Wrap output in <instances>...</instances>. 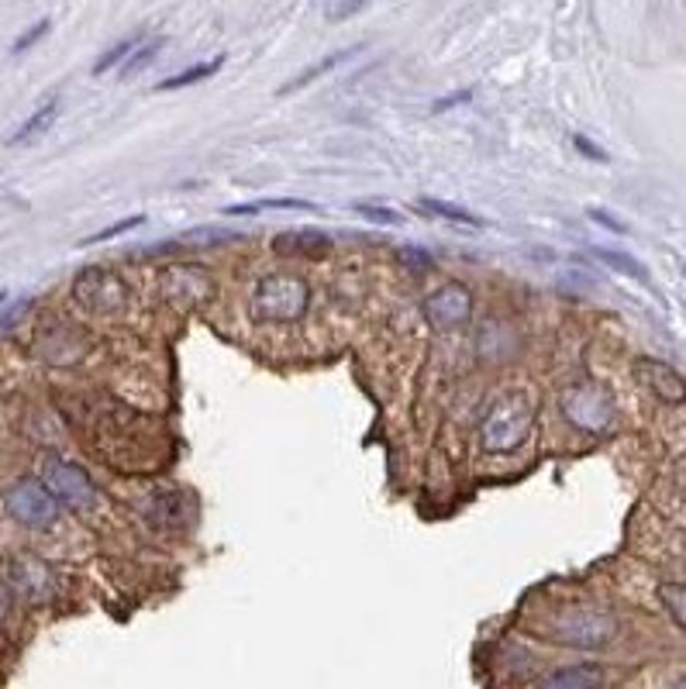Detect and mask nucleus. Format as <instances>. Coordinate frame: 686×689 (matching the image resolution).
<instances>
[{
  "label": "nucleus",
  "instance_id": "9",
  "mask_svg": "<svg viewBox=\"0 0 686 689\" xmlns=\"http://www.w3.org/2000/svg\"><path fill=\"white\" fill-rule=\"evenodd\" d=\"M472 300H477V297H472V290L466 287V283L448 279L445 287L428 294V300H424V307H421V314L435 331H453V328L469 324Z\"/></svg>",
  "mask_w": 686,
  "mask_h": 689
},
{
  "label": "nucleus",
  "instance_id": "23",
  "mask_svg": "<svg viewBox=\"0 0 686 689\" xmlns=\"http://www.w3.org/2000/svg\"><path fill=\"white\" fill-rule=\"evenodd\" d=\"M138 225H146V214H132V218H125V221H114V225H107V228H101V231H93V234H87V239H83L80 245H101V242H111V239H117V234H128V231L138 228Z\"/></svg>",
  "mask_w": 686,
  "mask_h": 689
},
{
  "label": "nucleus",
  "instance_id": "2",
  "mask_svg": "<svg viewBox=\"0 0 686 689\" xmlns=\"http://www.w3.org/2000/svg\"><path fill=\"white\" fill-rule=\"evenodd\" d=\"M311 303V287L300 276L270 273L255 283L252 290V318L263 324H294L307 314Z\"/></svg>",
  "mask_w": 686,
  "mask_h": 689
},
{
  "label": "nucleus",
  "instance_id": "34",
  "mask_svg": "<svg viewBox=\"0 0 686 689\" xmlns=\"http://www.w3.org/2000/svg\"><path fill=\"white\" fill-rule=\"evenodd\" d=\"M8 613H11V589L0 583V624L8 621Z\"/></svg>",
  "mask_w": 686,
  "mask_h": 689
},
{
  "label": "nucleus",
  "instance_id": "14",
  "mask_svg": "<svg viewBox=\"0 0 686 689\" xmlns=\"http://www.w3.org/2000/svg\"><path fill=\"white\" fill-rule=\"evenodd\" d=\"M604 686V669L594 662L570 665V669H559L549 679H541L538 689H601Z\"/></svg>",
  "mask_w": 686,
  "mask_h": 689
},
{
  "label": "nucleus",
  "instance_id": "6",
  "mask_svg": "<svg viewBox=\"0 0 686 689\" xmlns=\"http://www.w3.org/2000/svg\"><path fill=\"white\" fill-rule=\"evenodd\" d=\"M4 507L8 514L18 520V525L25 528H53L59 520V501L49 493V486H45L42 480H21L8 490L4 496Z\"/></svg>",
  "mask_w": 686,
  "mask_h": 689
},
{
  "label": "nucleus",
  "instance_id": "19",
  "mask_svg": "<svg viewBox=\"0 0 686 689\" xmlns=\"http://www.w3.org/2000/svg\"><path fill=\"white\" fill-rule=\"evenodd\" d=\"M259 210H318V204H311V200H290V197H266V200L231 204V207H225V218H242V214H259Z\"/></svg>",
  "mask_w": 686,
  "mask_h": 689
},
{
  "label": "nucleus",
  "instance_id": "36",
  "mask_svg": "<svg viewBox=\"0 0 686 689\" xmlns=\"http://www.w3.org/2000/svg\"><path fill=\"white\" fill-rule=\"evenodd\" d=\"M670 689H686V676H683V679H676V682H673Z\"/></svg>",
  "mask_w": 686,
  "mask_h": 689
},
{
  "label": "nucleus",
  "instance_id": "30",
  "mask_svg": "<svg viewBox=\"0 0 686 689\" xmlns=\"http://www.w3.org/2000/svg\"><path fill=\"white\" fill-rule=\"evenodd\" d=\"M573 146H576V152H583L586 159H594V162H607V152L597 146V141H590L586 135H573Z\"/></svg>",
  "mask_w": 686,
  "mask_h": 689
},
{
  "label": "nucleus",
  "instance_id": "24",
  "mask_svg": "<svg viewBox=\"0 0 686 689\" xmlns=\"http://www.w3.org/2000/svg\"><path fill=\"white\" fill-rule=\"evenodd\" d=\"M242 234L239 231H225V228H197L186 234V242H197L201 249H210V245H225V242H239Z\"/></svg>",
  "mask_w": 686,
  "mask_h": 689
},
{
  "label": "nucleus",
  "instance_id": "12",
  "mask_svg": "<svg viewBox=\"0 0 686 689\" xmlns=\"http://www.w3.org/2000/svg\"><path fill=\"white\" fill-rule=\"evenodd\" d=\"M11 583L18 586L21 597H28L32 604H45L56 593V576L49 565H42L35 559H25V562H14L11 569Z\"/></svg>",
  "mask_w": 686,
  "mask_h": 689
},
{
  "label": "nucleus",
  "instance_id": "4",
  "mask_svg": "<svg viewBox=\"0 0 686 689\" xmlns=\"http://www.w3.org/2000/svg\"><path fill=\"white\" fill-rule=\"evenodd\" d=\"M562 414L586 435H604L614 424V397L601 383H573L559 393Z\"/></svg>",
  "mask_w": 686,
  "mask_h": 689
},
{
  "label": "nucleus",
  "instance_id": "20",
  "mask_svg": "<svg viewBox=\"0 0 686 689\" xmlns=\"http://www.w3.org/2000/svg\"><path fill=\"white\" fill-rule=\"evenodd\" d=\"M594 255L601 259L604 266H610L614 273H621L628 279H638V283H649V269L638 263V259H631L628 252H618V249H594Z\"/></svg>",
  "mask_w": 686,
  "mask_h": 689
},
{
  "label": "nucleus",
  "instance_id": "27",
  "mask_svg": "<svg viewBox=\"0 0 686 689\" xmlns=\"http://www.w3.org/2000/svg\"><path fill=\"white\" fill-rule=\"evenodd\" d=\"M352 210L363 214L366 221L373 225H404V218L393 210V207H376V204H352Z\"/></svg>",
  "mask_w": 686,
  "mask_h": 689
},
{
  "label": "nucleus",
  "instance_id": "37",
  "mask_svg": "<svg viewBox=\"0 0 686 689\" xmlns=\"http://www.w3.org/2000/svg\"><path fill=\"white\" fill-rule=\"evenodd\" d=\"M0 300H8V290H0Z\"/></svg>",
  "mask_w": 686,
  "mask_h": 689
},
{
  "label": "nucleus",
  "instance_id": "10",
  "mask_svg": "<svg viewBox=\"0 0 686 689\" xmlns=\"http://www.w3.org/2000/svg\"><path fill=\"white\" fill-rule=\"evenodd\" d=\"M634 376H638V383H642L649 393H655L662 403H670V407H683L686 403V379L662 359H652V355L634 359Z\"/></svg>",
  "mask_w": 686,
  "mask_h": 689
},
{
  "label": "nucleus",
  "instance_id": "33",
  "mask_svg": "<svg viewBox=\"0 0 686 689\" xmlns=\"http://www.w3.org/2000/svg\"><path fill=\"white\" fill-rule=\"evenodd\" d=\"M356 11H363V4H328L324 8L328 18H342V14H356Z\"/></svg>",
  "mask_w": 686,
  "mask_h": 689
},
{
  "label": "nucleus",
  "instance_id": "7",
  "mask_svg": "<svg viewBox=\"0 0 686 689\" xmlns=\"http://www.w3.org/2000/svg\"><path fill=\"white\" fill-rule=\"evenodd\" d=\"M42 483L49 486V493L59 504L73 507V510H90L98 504V486L87 476V469H80L77 462H66L49 456L42 466Z\"/></svg>",
  "mask_w": 686,
  "mask_h": 689
},
{
  "label": "nucleus",
  "instance_id": "15",
  "mask_svg": "<svg viewBox=\"0 0 686 689\" xmlns=\"http://www.w3.org/2000/svg\"><path fill=\"white\" fill-rule=\"evenodd\" d=\"M359 53H363V45H348V49H339V53H331V56L318 59L315 66L300 69V73H297L290 83H283V87H279V93H294V90H300V87H307V83H315L318 77L331 73V69H339V66H342V62H348V59H356Z\"/></svg>",
  "mask_w": 686,
  "mask_h": 689
},
{
  "label": "nucleus",
  "instance_id": "11",
  "mask_svg": "<svg viewBox=\"0 0 686 689\" xmlns=\"http://www.w3.org/2000/svg\"><path fill=\"white\" fill-rule=\"evenodd\" d=\"M38 359L53 363V366H73L83 359V342L69 324H45V331L35 342Z\"/></svg>",
  "mask_w": 686,
  "mask_h": 689
},
{
  "label": "nucleus",
  "instance_id": "22",
  "mask_svg": "<svg viewBox=\"0 0 686 689\" xmlns=\"http://www.w3.org/2000/svg\"><path fill=\"white\" fill-rule=\"evenodd\" d=\"M138 45H141V38H125V42H117L114 49H107L98 62H93V77H104L107 69H114L117 62H128Z\"/></svg>",
  "mask_w": 686,
  "mask_h": 689
},
{
  "label": "nucleus",
  "instance_id": "13",
  "mask_svg": "<svg viewBox=\"0 0 686 689\" xmlns=\"http://www.w3.org/2000/svg\"><path fill=\"white\" fill-rule=\"evenodd\" d=\"M273 249L279 255H294V259H321V255H328L331 239L324 231H315V228H297V231L276 234Z\"/></svg>",
  "mask_w": 686,
  "mask_h": 689
},
{
  "label": "nucleus",
  "instance_id": "1",
  "mask_svg": "<svg viewBox=\"0 0 686 689\" xmlns=\"http://www.w3.org/2000/svg\"><path fill=\"white\" fill-rule=\"evenodd\" d=\"M531 421H535V400L528 390H507L493 400V407L487 411L480 424V445L490 456H507L525 445L531 435Z\"/></svg>",
  "mask_w": 686,
  "mask_h": 689
},
{
  "label": "nucleus",
  "instance_id": "26",
  "mask_svg": "<svg viewBox=\"0 0 686 689\" xmlns=\"http://www.w3.org/2000/svg\"><path fill=\"white\" fill-rule=\"evenodd\" d=\"M49 28H53V21L49 18H42V21H35V25L28 28V32H21L18 38H14V45H11V56H21V53H28L35 42H42L45 35H49Z\"/></svg>",
  "mask_w": 686,
  "mask_h": 689
},
{
  "label": "nucleus",
  "instance_id": "35",
  "mask_svg": "<svg viewBox=\"0 0 686 689\" xmlns=\"http://www.w3.org/2000/svg\"><path fill=\"white\" fill-rule=\"evenodd\" d=\"M676 490L683 493V501H686V456L676 462Z\"/></svg>",
  "mask_w": 686,
  "mask_h": 689
},
{
  "label": "nucleus",
  "instance_id": "32",
  "mask_svg": "<svg viewBox=\"0 0 686 689\" xmlns=\"http://www.w3.org/2000/svg\"><path fill=\"white\" fill-rule=\"evenodd\" d=\"M469 97H472V90L453 93V97H442V101H435V104H432V111H448V107H456V104H462V101H469Z\"/></svg>",
  "mask_w": 686,
  "mask_h": 689
},
{
  "label": "nucleus",
  "instance_id": "18",
  "mask_svg": "<svg viewBox=\"0 0 686 689\" xmlns=\"http://www.w3.org/2000/svg\"><path fill=\"white\" fill-rule=\"evenodd\" d=\"M221 66H225V56L204 59V62H197V66H191V69H183V73H176V77H170V80L156 83V90H159V93H170V90L194 87V83H201V80H207V77H215Z\"/></svg>",
  "mask_w": 686,
  "mask_h": 689
},
{
  "label": "nucleus",
  "instance_id": "8",
  "mask_svg": "<svg viewBox=\"0 0 686 689\" xmlns=\"http://www.w3.org/2000/svg\"><path fill=\"white\" fill-rule=\"evenodd\" d=\"M159 290H162V300L176 307V311H191V307H201L215 297V279H210L204 266L180 263V266H165L159 273Z\"/></svg>",
  "mask_w": 686,
  "mask_h": 689
},
{
  "label": "nucleus",
  "instance_id": "5",
  "mask_svg": "<svg viewBox=\"0 0 686 689\" xmlns=\"http://www.w3.org/2000/svg\"><path fill=\"white\" fill-rule=\"evenodd\" d=\"M73 300L83 307V311L90 314H101V318H111V314H122L125 303H128V287L122 276H114L101 266H90L83 269L77 279H73Z\"/></svg>",
  "mask_w": 686,
  "mask_h": 689
},
{
  "label": "nucleus",
  "instance_id": "28",
  "mask_svg": "<svg viewBox=\"0 0 686 689\" xmlns=\"http://www.w3.org/2000/svg\"><path fill=\"white\" fill-rule=\"evenodd\" d=\"M400 263H408L411 269H421V273L435 269V259L428 252H421V249H400Z\"/></svg>",
  "mask_w": 686,
  "mask_h": 689
},
{
  "label": "nucleus",
  "instance_id": "25",
  "mask_svg": "<svg viewBox=\"0 0 686 689\" xmlns=\"http://www.w3.org/2000/svg\"><path fill=\"white\" fill-rule=\"evenodd\" d=\"M159 49H162V38H152V42H146V45H138V49L132 53V59L125 62L122 77H135L138 69H146V66L159 56Z\"/></svg>",
  "mask_w": 686,
  "mask_h": 689
},
{
  "label": "nucleus",
  "instance_id": "31",
  "mask_svg": "<svg viewBox=\"0 0 686 689\" xmlns=\"http://www.w3.org/2000/svg\"><path fill=\"white\" fill-rule=\"evenodd\" d=\"M28 307H32V300H18L14 307H11V311H4V318H0V331H8L21 314H25L28 311Z\"/></svg>",
  "mask_w": 686,
  "mask_h": 689
},
{
  "label": "nucleus",
  "instance_id": "3",
  "mask_svg": "<svg viewBox=\"0 0 686 689\" xmlns=\"http://www.w3.org/2000/svg\"><path fill=\"white\" fill-rule=\"evenodd\" d=\"M541 634H546L549 641H556V645L594 652V648H607L610 641L618 638V621H614L607 610L576 604V607L559 610Z\"/></svg>",
  "mask_w": 686,
  "mask_h": 689
},
{
  "label": "nucleus",
  "instance_id": "17",
  "mask_svg": "<svg viewBox=\"0 0 686 689\" xmlns=\"http://www.w3.org/2000/svg\"><path fill=\"white\" fill-rule=\"evenodd\" d=\"M418 207H424L428 214H435V218H445V221H453V225H466V228H487V221L480 218V214H472L453 200H438V197H421Z\"/></svg>",
  "mask_w": 686,
  "mask_h": 689
},
{
  "label": "nucleus",
  "instance_id": "21",
  "mask_svg": "<svg viewBox=\"0 0 686 689\" xmlns=\"http://www.w3.org/2000/svg\"><path fill=\"white\" fill-rule=\"evenodd\" d=\"M659 600L670 610L673 621L686 631V583H662L659 586Z\"/></svg>",
  "mask_w": 686,
  "mask_h": 689
},
{
  "label": "nucleus",
  "instance_id": "29",
  "mask_svg": "<svg viewBox=\"0 0 686 689\" xmlns=\"http://www.w3.org/2000/svg\"><path fill=\"white\" fill-rule=\"evenodd\" d=\"M590 214V218H594L601 228H610V231H618V234H628V225L625 221H618V218H614V214L610 210H604V207H590L586 210Z\"/></svg>",
  "mask_w": 686,
  "mask_h": 689
},
{
  "label": "nucleus",
  "instance_id": "16",
  "mask_svg": "<svg viewBox=\"0 0 686 689\" xmlns=\"http://www.w3.org/2000/svg\"><path fill=\"white\" fill-rule=\"evenodd\" d=\"M56 117H59V97H49L45 104H38L28 117H25V125H21L11 138H8V146H25V141L45 135L53 125H56Z\"/></svg>",
  "mask_w": 686,
  "mask_h": 689
}]
</instances>
